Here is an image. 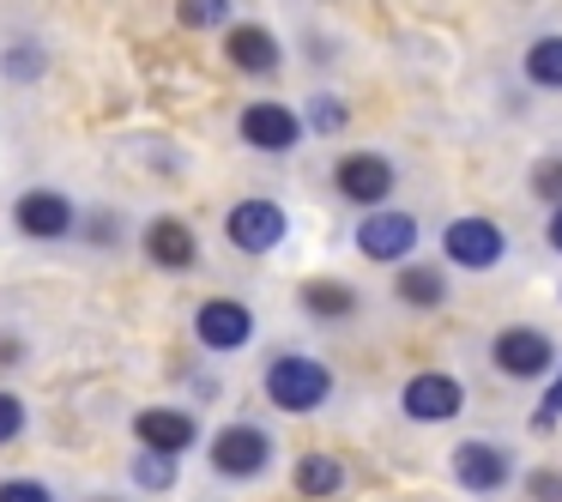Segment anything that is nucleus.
I'll return each mask as SVG.
<instances>
[{
	"mask_svg": "<svg viewBox=\"0 0 562 502\" xmlns=\"http://www.w3.org/2000/svg\"><path fill=\"white\" fill-rule=\"evenodd\" d=\"M267 400L279 412H321L333 400V369L321 357H303V352H284L267 364Z\"/></svg>",
	"mask_w": 562,
	"mask_h": 502,
	"instance_id": "1",
	"label": "nucleus"
},
{
	"mask_svg": "<svg viewBox=\"0 0 562 502\" xmlns=\"http://www.w3.org/2000/svg\"><path fill=\"white\" fill-rule=\"evenodd\" d=\"M490 357H496V369L508 381H538L557 364V345H550L544 327H502L496 345H490Z\"/></svg>",
	"mask_w": 562,
	"mask_h": 502,
	"instance_id": "2",
	"label": "nucleus"
},
{
	"mask_svg": "<svg viewBox=\"0 0 562 502\" xmlns=\"http://www.w3.org/2000/svg\"><path fill=\"white\" fill-rule=\"evenodd\" d=\"M272 460V436L260 424H224L212 436V472L218 478H260Z\"/></svg>",
	"mask_w": 562,
	"mask_h": 502,
	"instance_id": "3",
	"label": "nucleus"
},
{
	"mask_svg": "<svg viewBox=\"0 0 562 502\" xmlns=\"http://www.w3.org/2000/svg\"><path fill=\"white\" fill-rule=\"evenodd\" d=\"M236 134H243V146L255 152H291L303 146V115L291 110V103H248L243 115H236Z\"/></svg>",
	"mask_w": 562,
	"mask_h": 502,
	"instance_id": "4",
	"label": "nucleus"
},
{
	"mask_svg": "<svg viewBox=\"0 0 562 502\" xmlns=\"http://www.w3.org/2000/svg\"><path fill=\"white\" fill-rule=\"evenodd\" d=\"M400 405H405V417H417V424H448V417H460L465 388L448 376V369H417V376L405 381Z\"/></svg>",
	"mask_w": 562,
	"mask_h": 502,
	"instance_id": "5",
	"label": "nucleus"
},
{
	"mask_svg": "<svg viewBox=\"0 0 562 502\" xmlns=\"http://www.w3.org/2000/svg\"><path fill=\"white\" fill-rule=\"evenodd\" d=\"M284 212L272 207V200H236L231 212H224V236H231V248H243V255H267V248L284 243Z\"/></svg>",
	"mask_w": 562,
	"mask_h": 502,
	"instance_id": "6",
	"label": "nucleus"
},
{
	"mask_svg": "<svg viewBox=\"0 0 562 502\" xmlns=\"http://www.w3.org/2000/svg\"><path fill=\"white\" fill-rule=\"evenodd\" d=\"M194 339L206 352H243L255 339V309L236 303V297H212V303L194 309Z\"/></svg>",
	"mask_w": 562,
	"mask_h": 502,
	"instance_id": "7",
	"label": "nucleus"
},
{
	"mask_svg": "<svg viewBox=\"0 0 562 502\" xmlns=\"http://www.w3.org/2000/svg\"><path fill=\"white\" fill-rule=\"evenodd\" d=\"M393 164L381 158V152H351V158H339V170H333V188H339L345 200H357V207H369V212H381L387 207V194H393Z\"/></svg>",
	"mask_w": 562,
	"mask_h": 502,
	"instance_id": "8",
	"label": "nucleus"
},
{
	"mask_svg": "<svg viewBox=\"0 0 562 502\" xmlns=\"http://www.w3.org/2000/svg\"><path fill=\"white\" fill-rule=\"evenodd\" d=\"M441 248H448L453 267L484 272V267H496V260H502L508 236H502V224H496V219H453L448 231H441Z\"/></svg>",
	"mask_w": 562,
	"mask_h": 502,
	"instance_id": "9",
	"label": "nucleus"
},
{
	"mask_svg": "<svg viewBox=\"0 0 562 502\" xmlns=\"http://www.w3.org/2000/svg\"><path fill=\"white\" fill-rule=\"evenodd\" d=\"M417 219L412 212H369L363 224H357V248H363L369 260H405L417 248Z\"/></svg>",
	"mask_w": 562,
	"mask_h": 502,
	"instance_id": "10",
	"label": "nucleus"
},
{
	"mask_svg": "<svg viewBox=\"0 0 562 502\" xmlns=\"http://www.w3.org/2000/svg\"><path fill=\"white\" fill-rule=\"evenodd\" d=\"M134 436H139V448L146 454H188L194 448V436H200V424L188 412H176V405H146V412L134 417Z\"/></svg>",
	"mask_w": 562,
	"mask_h": 502,
	"instance_id": "11",
	"label": "nucleus"
},
{
	"mask_svg": "<svg viewBox=\"0 0 562 502\" xmlns=\"http://www.w3.org/2000/svg\"><path fill=\"white\" fill-rule=\"evenodd\" d=\"M448 466H453V478H460L465 490H477V497L502 490V484H508V472H514V460L496 448V442H460Z\"/></svg>",
	"mask_w": 562,
	"mask_h": 502,
	"instance_id": "12",
	"label": "nucleus"
},
{
	"mask_svg": "<svg viewBox=\"0 0 562 502\" xmlns=\"http://www.w3.org/2000/svg\"><path fill=\"white\" fill-rule=\"evenodd\" d=\"M13 219H19V231H25V236H37V243H55V236L74 231V200L55 194V188H31V194L13 207Z\"/></svg>",
	"mask_w": 562,
	"mask_h": 502,
	"instance_id": "13",
	"label": "nucleus"
},
{
	"mask_svg": "<svg viewBox=\"0 0 562 502\" xmlns=\"http://www.w3.org/2000/svg\"><path fill=\"white\" fill-rule=\"evenodd\" d=\"M146 255L158 260V267L182 272V267H194V260H200V243H194V231H188L182 219H151L146 224Z\"/></svg>",
	"mask_w": 562,
	"mask_h": 502,
	"instance_id": "14",
	"label": "nucleus"
},
{
	"mask_svg": "<svg viewBox=\"0 0 562 502\" xmlns=\"http://www.w3.org/2000/svg\"><path fill=\"white\" fill-rule=\"evenodd\" d=\"M224 55H231V67H243V74H279V37H272L267 25H236L231 37H224Z\"/></svg>",
	"mask_w": 562,
	"mask_h": 502,
	"instance_id": "15",
	"label": "nucleus"
},
{
	"mask_svg": "<svg viewBox=\"0 0 562 502\" xmlns=\"http://www.w3.org/2000/svg\"><path fill=\"white\" fill-rule=\"evenodd\" d=\"M291 484L303 490L308 502H327L345 490V460L339 454H303V460L291 466Z\"/></svg>",
	"mask_w": 562,
	"mask_h": 502,
	"instance_id": "16",
	"label": "nucleus"
},
{
	"mask_svg": "<svg viewBox=\"0 0 562 502\" xmlns=\"http://www.w3.org/2000/svg\"><path fill=\"white\" fill-rule=\"evenodd\" d=\"M303 309L315 321H339V315H351V309H357V291H351V285H339V279H308L303 285Z\"/></svg>",
	"mask_w": 562,
	"mask_h": 502,
	"instance_id": "17",
	"label": "nucleus"
},
{
	"mask_svg": "<svg viewBox=\"0 0 562 502\" xmlns=\"http://www.w3.org/2000/svg\"><path fill=\"white\" fill-rule=\"evenodd\" d=\"M393 291H400V303H412V309H436L441 297H448V279H441L436 267H405L400 279H393Z\"/></svg>",
	"mask_w": 562,
	"mask_h": 502,
	"instance_id": "18",
	"label": "nucleus"
},
{
	"mask_svg": "<svg viewBox=\"0 0 562 502\" xmlns=\"http://www.w3.org/2000/svg\"><path fill=\"white\" fill-rule=\"evenodd\" d=\"M526 79L544 91H562V37H538L526 49Z\"/></svg>",
	"mask_w": 562,
	"mask_h": 502,
	"instance_id": "19",
	"label": "nucleus"
},
{
	"mask_svg": "<svg viewBox=\"0 0 562 502\" xmlns=\"http://www.w3.org/2000/svg\"><path fill=\"white\" fill-rule=\"evenodd\" d=\"M134 484H139V490H170V484H176V460H170V454H146V448H139Z\"/></svg>",
	"mask_w": 562,
	"mask_h": 502,
	"instance_id": "20",
	"label": "nucleus"
},
{
	"mask_svg": "<svg viewBox=\"0 0 562 502\" xmlns=\"http://www.w3.org/2000/svg\"><path fill=\"white\" fill-rule=\"evenodd\" d=\"M345 122H351V110H345L339 98H327V91H321V98L308 103V122L303 127H315V134H339Z\"/></svg>",
	"mask_w": 562,
	"mask_h": 502,
	"instance_id": "21",
	"label": "nucleus"
},
{
	"mask_svg": "<svg viewBox=\"0 0 562 502\" xmlns=\"http://www.w3.org/2000/svg\"><path fill=\"white\" fill-rule=\"evenodd\" d=\"M224 13H231V0H182V7H176V19H182L188 31H206V25H218Z\"/></svg>",
	"mask_w": 562,
	"mask_h": 502,
	"instance_id": "22",
	"label": "nucleus"
},
{
	"mask_svg": "<svg viewBox=\"0 0 562 502\" xmlns=\"http://www.w3.org/2000/svg\"><path fill=\"white\" fill-rule=\"evenodd\" d=\"M532 194H538V200H550V207H562V158L532 164Z\"/></svg>",
	"mask_w": 562,
	"mask_h": 502,
	"instance_id": "23",
	"label": "nucleus"
},
{
	"mask_svg": "<svg viewBox=\"0 0 562 502\" xmlns=\"http://www.w3.org/2000/svg\"><path fill=\"white\" fill-rule=\"evenodd\" d=\"M19 436H25V400L0 393V442H19Z\"/></svg>",
	"mask_w": 562,
	"mask_h": 502,
	"instance_id": "24",
	"label": "nucleus"
},
{
	"mask_svg": "<svg viewBox=\"0 0 562 502\" xmlns=\"http://www.w3.org/2000/svg\"><path fill=\"white\" fill-rule=\"evenodd\" d=\"M526 497L532 502H562V472L557 466H538V472L526 478Z\"/></svg>",
	"mask_w": 562,
	"mask_h": 502,
	"instance_id": "25",
	"label": "nucleus"
},
{
	"mask_svg": "<svg viewBox=\"0 0 562 502\" xmlns=\"http://www.w3.org/2000/svg\"><path fill=\"white\" fill-rule=\"evenodd\" d=\"M557 417H562V369H557V381L544 388V405L532 412V430H544V436H550V430H557Z\"/></svg>",
	"mask_w": 562,
	"mask_h": 502,
	"instance_id": "26",
	"label": "nucleus"
},
{
	"mask_svg": "<svg viewBox=\"0 0 562 502\" xmlns=\"http://www.w3.org/2000/svg\"><path fill=\"white\" fill-rule=\"evenodd\" d=\"M0 502H55V497L37 478H7V484H0Z\"/></svg>",
	"mask_w": 562,
	"mask_h": 502,
	"instance_id": "27",
	"label": "nucleus"
},
{
	"mask_svg": "<svg viewBox=\"0 0 562 502\" xmlns=\"http://www.w3.org/2000/svg\"><path fill=\"white\" fill-rule=\"evenodd\" d=\"M13 74H19V79L37 74V49H19V55H13Z\"/></svg>",
	"mask_w": 562,
	"mask_h": 502,
	"instance_id": "28",
	"label": "nucleus"
},
{
	"mask_svg": "<svg viewBox=\"0 0 562 502\" xmlns=\"http://www.w3.org/2000/svg\"><path fill=\"white\" fill-rule=\"evenodd\" d=\"M550 248H557V255H562V207L550 212Z\"/></svg>",
	"mask_w": 562,
	"mask_h": 502,
	"instance_id": "29",
	"label": "nucleus"
},
{
	"mask_svg": "<svg viewBox=\"0 0 562 502\" xmlns=\"http://www.w3.org/2000/svg\"><path fill=\"white\" fill-rule=\"evenodd\" d=\"M98 502H110V497H98Z\"/></svg>",
	"mask_w": 562,
	"mask_h": 502,
	"instance_id": "30",
	"label": "nucleus"
}]
</instances>
